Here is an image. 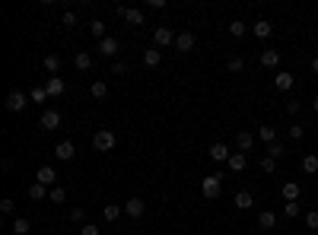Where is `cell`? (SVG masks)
<instances>
[{
  "instance_id": "obj_10",
  "label": "cell",
  "mask_w": 318,
  "mask_h": 235,
  "mask_svg": "<svg viewBox=\"0 0 318 235\" xmlns=\"http://www.w3.org/2000/svg\"><path fill=\"white\" fill-rule=\"evenodd\" d=\"M124 213L137 219V216H144V213H146V204L140 197H131V200H124Z\"/></svg>"
},
{
  "instance_id": "obj_38",
  "label": "cell",
  "mask_w": 318,
  "mask_h": 235,
  "mask_svg": "<svg viewBox=\"0 0 318 235\" xmlns=\"http://www.w3.org/2000/svg\"><path fill=\"white\" fill-rule=\"evenodd\" d=\"M283 153H287V150H283V143H270L267 146V156H274V159H280Z\"/></svg>"
},
{
  "instance_id": "obj_12",
  "label": "cell",
  "mask_w": 318,
  "mask_h": 235,
  "mask_svg": "<svg viewBox=\"0 0 318 235\" xmlns=\"http://www.w3.org/2000/svg\"><path fill=\"white\" fill-rule=\"evenodd\" d=\"M235 146H239V153H252V146H255V133L239 131V133H235Z\"/></svg>"
},
{
  "instance_id": "obj_9",
  "label": "cell",
  "mask_w": 318,
  "mask_h": 235,
  "mask_svg": "<svg viewBox=\"0 0 318 235\" xmlns=\"http://www.w3.org/2000/svg\"><path fill=\"white\" fill-rule=\"evenodd\" d=\"M54 156H58L60 162H70V159L77 156V146H73L70 140H64V143H58V146H54Z\"/></svg>"
},
{
  "instance_id": "obj_36",
  "label": "cell",
  "mask_w": 318,
  "mask_h": 235,
  "mask_svg": "<svg viewBox=\"0 0 318 235\" xmlns=\"http://www.w3.org/2000/svg\"><path fill=\"white\" fill-rule=\"evenodd\" d=\"M229 70H232V73H239V70H245V60H242V57H229Z\"/></svg>"
},
{
  "instance_id": "obj_17",
  "label": "cell",
  "mask_w": 318,
  "mask_h": 235,
  "mask_svg": "<svg viewBox=\"0 0 318 235\" xmlns=\"http://www.w3.org/2000/svg\"><path fill=\"white\" fill-rule=\"evenodd\" d=\"M235 207H239V210H252V207H255L252 191H239V194H235Z\"/></svg>"
},
{
  "instance_id": "obj_39",
  "label": "cell",
  "mask_w": 318,
  "mask_h": 235,
  "mask_svg": "<svg viewBox=\"0 0 318 235\" xmlns=\"http://www.w3.org/2000/svg\"><path fill=\"white\" fill-rule=\"evenodd\" d=\"M277 169V159L274 156H264V159H261V172H274Z\"/></svg>"
},
{
  "instance_id": "obj_30",
  "label": "cell",
  "mask_w": 318,
  "mask_h": 235,
  "mask_svg": "<svg viewBox=\"0 0 318 235\" xmlns=\"http://www.w3.org/2000/svg\"><path fill=\"white\" fill-rule=\"evenodd\" d=\"M229 32H232L235 38H242V35H245V32H248V26L242 23V19H232V23H229Z\"/></svg>"
},
{
  "instance_id": "obj_34",
  "label": "cell",
  "mask_w": 318,
  "mask_h": 235,
  "mask_svg": "<svg viewBox=\"0 0 318 235\" xmlns=\"http://www.w3.org/2000/svg\"><path fill=\"white\" fill-rule=\"evenodd\" d=\"M29 197L32 200H45V184H38V181H35V184L29 187Z\"/></svg>"
},
{
  "instance_id": "obj_20",
  "label": "cell",
  "mask_w": 318,
  "mask_h": 235,
  "mask_svg": "<svg viewBox=\"0 0 318 235\" xmlns=\"http://www.w3.org/2000/svg\"><path fill=\"white\" fill-rule=\"evenodd\" d=\"M261 64H264V67H277V64H280V51H274V48L261 51Z\"/></svg>"
},
{
  "instance_id": "obj_40",
  "label": "cell",
  "mask_w": 318,
  "mask_h": 235,
  "mask_svg": "<svg viewBox=\"0 0 318 235\" xmlns=\"http://www.w3.org/2000/svg\"><path fill=\"white\" fill-rule=\"evenodd\" d=\"M289 137H293V140H302V137H306V127H302V124H293V127H289Z\"/></svg>"
},
{
  "instance_id": "obj_47",
  "label": "cell",
  "mask_w": 318,
  "mask_h": 235,
  "mask_svg": "<svg viewBox=\"0 0 318 235\" xmlns=\"http://www.w3.org/2000/svg\"><path fill=\"white\" fill-rule=\"evenodd\" d=\"M312 70H315V73H318V57H312Z\"/></svg>"
},
{
  "instance_id": "obj_42",
  "label": "cell",
  "mask_w": 318,
  "mask_h": 235,
  "mask_svg": "<svg viewBox=\"0 0 318 235\" xmlns=\"http://www.w3.org/2000/svg\"><path fill=\"white\" fill-rule=\"evenodd\" d=\"M64 26H67V29H73V26H77V13H73V10L64 13Z\"/></svg>"
},
{
  "instance_id": "obj_15",
  "label": "cell",
  "mask_w": 318,
  "mask_h": 235,
  "mask_svg": "<svg viewBox=\"0 0 318 235\" xmlns=\"http://www.w3.org/2000/svg\"><path fill=\"white\" fill-rule=\"evenodd\" d=\"M229 172H242L248 165V153H232V156H229Z\"/></svg>"
},
{
  "instance_id": "obj_16",
  "label": "cell",
  "mask_w": 318,
  "mask_h": 235,
  "mask_svg": "<svg viewBox=\"0 0 318 235\" xmlns=\"http://www.w3.org/2000/svg\"><path fill=\"white\" fill-rule=\"evenodd\" d=\"M280 194H283L287 204H293V200H299V184H296V181H287V184L280 187Z\"/></svg>"
},
{
  "instance_id": "obj_27",
  "label": "cell",
  "mask_w": 318,
  "mask_h": 235,
  "mask_svg": "<svg viewBox=\"0 0 318 235\" xmlns=\"http://www.w3.org/2000/svg\"><path fill=\"white\" fill-rule=\"evenodd\" d=\"M89 32H92V38H99V42H102V38H108V35H105V23H102V19H92V23H89Z\"/></svg>"
},
{
  "instance_id": "obj_29",
  "label": "cell",
  "mask_w": 318,
  "mask_h": 235,
  "mask_svg": "<svg viewBox=\"0 0 318 235\" xmlns=\"http://www.w3.org/2000/svg\"><path fill=\"white\" fill-rule=\"evenodd\" d=\"M45 70L54 77V73L60 70V57H58V54H45Z\"/></svg>"
},
{
  "instance_id": "obj_23",
  "label": "cell",
  "mask_w": 318,
  "mask_h": 235,
  "mask_svg": "<svg viewBox=\"0 0 318 235\" xmlns=\"http://www.w3.org/2000/svg\"><path fill=\"white\" fill-rule=\"evenodd\" d=\"M13 232H16V235H29V232H32V223H29L26 216L13 219Z\"/></svg>"
},
{
  "instance_id": "obj_33",
  "label": "cell",
  "mask_w": 318,
  "mask_h": 235,
  "mask_svg": "<svg viewBox=\"0 0 318 235\" xmlns=\"http://www.w3.org/2000/svg\"><path fill=\"white\" fill-rule=\"evenodd\" d=\"M29 99L32 102H45V99H48V89H45V86H35V89L29 92Z\"/></svg>"
},
{
  "instance_id": "obj_45",
  "label": "cell",
  "mask_w": 318,
  "mask_h": 235,
  "mask_svg": "<svg viewBox=\"0 0 318 235\" xmlns=\"http://www.w3.org/2000/svg\"><path fill=\"white\" fill-rule=\"evenodd\" d=\"M13 207H16V204H13L10 197H6V200H0V210H3V213H13Z\"/></svg>"
},
{
  "instance_id": "obj_18",
  "label": "cell",
  "mask_w": 318,
  "mask_h": 235,
  "mask_svg": "<svg viewBox=\"0 0 318 235\" xmlns=\"http://www.w3.org/2000/svg\"><path fill=\"white\" fill-rule=\"evenodd\" d=\"M45 89H48V96H60V92H64V79L60 77H48L45 79Z\"/></svg>"
},
{
  "instance_id": "obj_1",
  "label": "cell",
  "mask_w": 318,
  "mask_h": 235,
  "mask_svg": "<svg viewBox=\"0 0 318 235\" xmlns=\"http://www.w3.org/2000/svg\"><path fill=\"white\" fill-rule=\"evenodd\" d=\"M220 191H223V172H213V175H207L201 181V194H204L207 200H216Z\"/></svg>"
},
{
  "instance_id": "obj_32",
  "label": "cell",
  "mask_w": 318,
  "mask_h": 235,
  "mask_svg": "<svg viewBox=\"0 0 318 235\" xmlns=\"http://www.w3.org/2000/svg\"><path fill=\"white\" fill-rule=\"evenodd\" d=\"M102 216L108 219V223H115V219H118V216H121V207H118V204H108V207H105V210H102Z\"/></svg>"
},
{
  "instance_id": "obj_11",
  "label": "cell",
  "mask_w": 318,
  "mask_h": 235,
  "mask_svg": "<svg viewBox=\"0 0 318 235\" xmlns=\"http://www.w3.org/2000/svg\"><path fill=\"white\" fill-rule=\"evenodd\" d=\"M207 156H210L213 162H229V156H232V153H229L226 143H213L210 150H207Z\"/></svg>"
},
{
  "instance_id": "obj_21",
  "label": "cell",
  "mask_w": 318,
  "mask_h": 235,
  "mask_svg": "<svg viewBox=\"0 0 318 235\" xmlns=\"http://www.w3.org/2000/svg\"><path fill=\"white\" fill-rule=\"evenodd\" d=\"M73 64H77V70H89L92 67V54L89 51H80V54L73 57Z\"/></svg>"
},
{
  "instance_id": "obj_43",
  "label": "cell",
  "mask_w": 318,
  "mask_h": 235,
  "mask_svg": "<svg viewBox=\"0 0 318 235\" xmlns=\"http://www.w3.org/2000/svg\"><path fill=\"white\" fill-rule=\"evenodd\" d=\"M112 73H115V77H124V73H127V64H124V60H118V64H112Z\"/></svg>"
},
{
  "instance_id": "obj_14",
  "label": "cell",
  "mask_w": 318,
  "mask_h": 235,
  "mask_svg": "<svg viewBox=\"0 0 318 235\" xmlns=\"http://www.w3.org/2000/svg\"><path fill=\"white\" fill-rule=\"evenodd\" d=\"M96 51H99V54H105V57H115V54H118V38H102Z\"/></svg>"
},
{
  "instance_id": "obj_41",
  "label": "cell",
  "mask_w": 318,
  "mask_h": 235,
  "mask_svg": "<svg viewBox=\"0 0 318 235\" xmlns=\"http://www.w3.org/2000/svg\"><path fill=\"white\" fill-rule=\"evenodd\" d=\"M306 226H309V229H318V210L306 213Z\"/></svg>"
},
{
  "instance_id": "obj_8",
  "label": "cell",
  "mask_w": 318,
  "mask_h": 235,
  "mask_svg": "<svg viewBox=\"0 0 318 235\" xmlns=\"http://www.w3.org/2000/svg\"><path fill=\"white\" fill-rule=\"evenodd\" d=\"M38 124H42L45 131H58V127H60V111L45 108V111H42V121H38Z\"/></svg>"
},
{
  "instance_id": "obj_19",
  "label": "cell",
  "mask_w": 318,
  "mask_h": 235,
  "mask_svg": "<svg viewBox=\"0 0 318 235\" xmlns=\"http://www.w3.org/2000/svg\"><path fill=\"white\" fill-rule=\"evenodd\" d=\"M252 29H255V35H258V38H270V32H274V26H270L267 19H258V23H255Z\"/></svg>"
},
{
  "instance_id": "obj_35",
  "label": "cell",
  "mask_w": 318,
  "mask_h": 235,
  "mask_svg": "<svg viewBox=\"0 0 318 235\" xmlns=\"http://www.w3.org/2000/svg\"><path fill=\"white\" fill-rule=\"evenodd\" d=\"M283 216H289V219H296V216H299V200H293V204H287V207H283Z\"/></svg>"
},
{
  "instance_id": "obj_44",
  "label": "cell",
  "mask_w": 318,
  "mask_h": 235,
  "mask_svg": "<svg viewBox=\"0 0 318 235\" xmlns=\"http://www.w3.org/2000/svg\"><path fill=\"white\" fill-rule=\"evenodd\" d=\"M80 235H102V229H96V226H92V223H86L83 229H80Z\"/></svg>"
},
{
  "instance_id": "obj_25",
  "label": "cell",
  "mask_w": 318,
  "mask_h": 235,
  "mask_svg": "<svg viewBox=\"0 0 318 235\" xmlns=\"http://www.w3.org/2000/svg\"><path fill=\"white\" fill-rule=\"evenodd\" d=\"M258 226H261V229H277V216H274L270 210H264V213L258 216Z\"/></svg>"
},
{
  "instance_id": "obj_3",
  "label": "cell",
  "mask_w": 318,
  "mask_h": 235,
  "mask_svg": "<svg viewBox=\"0 0 318 235\" xmlns=\"http://www.w3.org/2000/svg\"><path fill=\"white\" fill-rule=\"evenodd\" d=\"M194 45H198L194 32H178V35H175V51H178V54H188V51H194Z\"/></svg>"
},
{
  "instance_id": "obj_2",
  "label": "cell",
  "mask_w": 318,
  "mask_h": 235,
  "mask_svg": "<svg viewBox=\"0 0 318 235\" xmlns=\"http://www.w3.org/2000/svg\"><path fill=\"white\" fill-rule=\"evenodd\" d=\"M115 146V133L108 131V127H102V131H96V137H92V150L99 153H108Z\"/></svg>"
},
{
  "instance_id": "obj_46",
  "label": "cell",
  "mask_w": 318,
  "mask_h": 235,
  "mask_svg": "<svg viewBox=\"0 0 318 235\" xmlns=\"http://www.w3.org/2000/svg\"><path fill=\"white\" fill-rule=\"evenodd\" d=\"M287 111L289 115H299V102H287Z\"/></svg>"
},
{
  "instance_id": "obj_22",
  "label": "cell",
  "mask_w": 318,
  "mask_h": 235,
  "mask_svg": "<svg viewBox=\"0 0 318 235\" xmlns=\"http://www.w3.org/2000/svg\"><path fill=\"white\" fill-rule=\"evenodd\" d=\"M89 96H92V99H105V96H108V86L102 83V79H92V86H89Z\"/></svg>"
},
{
  "instance_id": "obj_7",
  "label": "cell",
  "mask_w": 318,
  "mask_h": 235,
  "mask_svg": "<svg viewBox=\"0 0 318 235\" xmlns=\"http://www.w3.org/2000/svg\"><path fill=\"white\" fill-rule=\"evenodd\" d=\"M153 42H156V48H166V45H175V32L169 29V26H159V29L153 32Z\"/></svg>"
},
{
  "instance_id": "obj_24",
  "label": "cell",
  "mask_w": 318,
  "mask_h": 235,
  "mask_svg": "<svg viewBox=\"0 0 318 235\" xmlns=\"http://www.w3.org/2000/svg\"><path fill=\"white\" fill-rule=\"evenodd\" d=\"M302 172H306V175H315L318 172V156L315 153H309V156L302 159Z\"/></svg>"
},
{
  "instance_id": "obj_28",
  "label": "cell",
  "mask_w": 318,
  "mask_h": 235,
  "mask_svg": "<svg viewBox=\"0 0 318 235\" xmlns=\"http://www.w3.org/2000/svg\"><path fill=\"white\" fill-rule=\"evenodd\" d=\"M258 137L264 140L267 146H270V143H277V131H274V127H267V124H264V127H258Z\"/></svg>"
},
{
  "instance_id": "obj_48",
  "label": "cell",
  "mask_w": 318,
  "mask_h": 235,
  "mask_svg": "<svg viewBox=\"0 0 318 235\" xmlns=\"http://www.w3.org/2000/svg\"><path fill=\"white\" fill-rule=\"evenodd\" d=\"M312 108H315V111H318V96H315V99H312Z\"/></svg>"
},
{
  "instance_id": "obj_5",
  "label": "cell",
  "mask_w": 318,
  "mask_h": 235,
  "mask_svg": "<svg viewBox=\"0 0 318 235\" xmlns=\"http://www.w3.org/2000/svg\"><path fill=\"white\" fill-rule=\"evenodd\" d=\"M293 83H296V77H293L289 70L274 73V89H277V92H289V89H293Z\"/></svg>"
},
{
  "instance_id": "obj_6",
  "label": "cell",
  "mask_w": 318,
  "mask_h": 235,
  "mask_svg": "<svg viewBox=\"0 0 318 235\" xmlns=\"http://www.w3.org/2000/svg\"><path fill=\"white\" fill-rule=\"evenodd\" d=\"M118 16L131 26H144V10H134V6H118Z\"/></svg>"
},
{
  "instance_id": "obj_31",
  "label": "cell",
  "mask_w": 318,
  "mask_h": 235,
  "mask_svg": "<svg viewBox=\"0 0 318 235\" xmlns=\"http://www.w3.org/2000/svg\"><path fill=\"white\" fill-rule=\"evenodd\" d=\"M48 200H51V204H64V200H67V191H64V187H51V191H48Z\"/></svg>"
},
{
  "instance_id": "obj_26",
  "label": "cell",
  "mask_w": 318,
  "mask_h": 235,
  "mask_svg": "<svg viewBox=\"0 0 318 235\" xmlns=\"http://www.w3.org/2000/svg\"><path fill=\"white\" fill-rule=\"evenodd\" d=\"M159 60H162L159 48H150V51H144V64H146V67H159Z\"/></svg>"
},
{
  "instance_id": "obj_4",
  "label": "cell",
  "mask_w": 318,
  "mask_h": 235,
  "mask_svg": "<svg viewBox=\"0 0 318 235\" xmlns=\"http://www.w3.org/2000/svg\"><path fill=\"white\" fill-rule=\"evenodd\" d=\"M6 111H23L26 105H29V96H26V92H19V89H13L10 96H6Z\"/></svg>"
},
{
  "instance_id": "obj_13",
  "label": "cell",
  "mask_w": 318,
  "mask_h": 235,
  "mask_svg": "<svg viewBox=\"0 0 318 235\" xmlns=\"http://www.w3.org/2000/svg\"><path fill=\"white\" fill-rule=\"evenodd\" d=\"M35 181H38V184H45V187H48V184H54V181H58V172H54L51 165H42V169L35 172Z\"/></svg>"
},
{
  "instance_id": "obj_37",
  "label": "cell",
  "mask_w": 318,
  "mask_h": 235,
  "mask_svg": "<svg viewBox=\"0 0 318 235\" xmlns=\"http://www.w3.org/2000/svg\"><path fill=\"white\" fill-rule=\"evenodd\" d=\"M83 219H86V210L83 207H73L70 210V223H83Z\"/></svg>"
}]
</instances>
